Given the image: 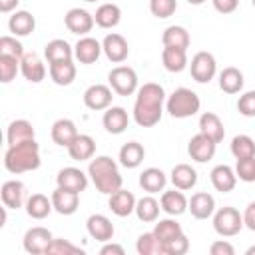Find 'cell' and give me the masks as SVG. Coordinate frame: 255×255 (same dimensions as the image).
I'll use <instances>...</instances> for the list:
<instances>
[{
	"mask_svg": "<svg viewBox=\"0 0 255 255\" xmlns=\"http://www.w3.org/2000/svg\"><path fill=\"white\" fill-rule=\"evenodd\" d=\"M167 177L159 167H147L139 173V185L147 193H159L165 189Z\"/></svg>",
	"mask_w": 255,
	"mask_h": 255,
	"instance_id": "cell-32",
	"label": "cell"
},
{
	"mask_svg": "<svg viewBox=\"0 0 255 255\" xmlns=\"http://www.w3.org/2000/svg\"><path fill=\"white\" fill-rule=\"evenodd\" d=\"M135 249H137L139 255H165V251H163V243L155 237L153 231H149V233H141V235L137 237Z\"/></svg>",
	"mask_w": 255,
	"mask_h": 255,
	"instance_id": "cell-41",
	"label": "cell"
},
{
	"mask_svg": "<svg viewBox=\"0 0 255 255\" xmlns=\"http://www.w3.org/2000/svg\"><path fill=\"white\" fill-rule=\"evenodd\" d=\"M199 108H201V100L189 88H177L165 100V110L169 112V116L171 118H179V120L195 116L199 112Z\"/></svg>",
	"mask_w": 255,
	"mask_h": 255,
	"instance_id": "cell-4",
	"label": "cell"
},
{
	"mask_svg": "<svg viewBox=\"0 0 255 255\" xmlns=\"http://www.w3.org/2000/svg\"><path fill=\"white\" fill-rule=\"evenodd\" d=\"M215 147H217V143L199 131L197 135H193V137L189 139V143H187V153H189V157H191L193 161L205 163V161L213 159Z\"/></svg>",
	"mask_w": 255,
	"mask_h": 255,
	"instance_id": "cell-12",
	"label": "cell"
},
{
	"mask_svg": "<svg viewBox=\"0 0 255 255\" xmlns=\"http://www.w3.org/2000/svg\"><path fill=\"white\" fill-rule=\"evenodd\" d=\"M84 2H98V0H84Z\"/></svg>",
	"mask_w": 255,
	"mask_h": 255,
	"instance_id": "cell-57",
	"label": "cell"
},
{
	"mask_svg": "<svg viewBox=\"0 0 255 255\" xmlns=\"http://www.w3.org/2000/svg\"><path fill=\"white\" fill-rule=\"evenodd\" d=\"M88 177L82 169L78 167H64L58 171L56 175V183L58 187H64V189H72L76 193H82L86 187H88Z\"/></svg>",
	"mask_w": 255,
	"mask_h": 255,
	"instance_id": "cell-14",
	"label": "cell"
},
{
	"mask_svg": "<svg viewBox=\"0 0 255 255\" xmlns=\"http://www.w3.org/2000/svg\"><path fill=\"white\" fill-rule=\"evenodd\" d=\"M203 2H207V0H187V4H191V6H201Z\"/></svg>",
	"mask_w": 255,
	"mask_h": 255,
	"instance_id": "cell-55",
	"label": "cell"
},
{
	"mask_svg": "<svg viewBox=\"0 0 255 255\" xmlns=\"http://www.w3.org/2000/svg\"><path fill=\"white\" fill-rule=\"evenodd\" d=\"M120 18H122V10L120 6L108 2V4H102L96 14H94V20H96V26L104 28V30H110V28H116L120 24Z\"/></svg>",
	"mask_w": 255,
	"mask_h": 255,
	"instance_id": "cell-34",
	"label": "cell"
},
{
	"mask_svg": "<svg viewBox=\"0 0 255 255\" xmlns=\"http://www.w3.org/2000/svg\"><path fill=\"white\" fill-rule=\"evenodd\" d=\"M209 253H211V255H233L235 249H233V245H231L229 241L217 239V241H213V243L209 245Z\"/></svg>",
	"mask_w": 255,
	"mask_h": 255,
	"instance_id": "cell-50",
	"label": "cell"
},
{
	"mask_svg": "<svg viewBox=\"0 0 255 255\" xmlns=\"http://www.w3.org/2000/svg\"><path fill=\"white\" fill-rule=\"evenodd\" d=\"M171 183H173V187H177L181 191L193 189L197 183V171L189 163H177L171 169Z\"/></svg>",
	"mask_w": 255,
	"mask_h": 255,
	"instance_id": "cell-31",
	"label": "cell"
},
{
	"mask_svg": "<svg viewBox=\"0 0 255 255\" xmlns=\"http://www.w3.org/2000/svg\"><path fill=\"white\" fill-rule=\"evenodd\" d=\"M100 255H124V247L118 245V243H112V241H106L100 249Z\"/></svg>",
	"mask_w": 255,
	"mask_h": 255,
	"instance_id": "cell-53",
	"label": "cell"
},
{
	"mask_svg": "<svg viewBox=\"0 0 255 255\" xmlns=\"http://www.w3.org/2000/svg\"><path fill=\"white\" fill-rule=\"evenodd\" d=\"M245 255H255V245H251V247H247V251H245Z\"/></svg>",
	"mask_w": 255,
	"mask_h": 255,
	"instance_id": "cell-56",
	"label": "cell"
},
{
	"mask_svg": "<svg viewBox=\"0 0 255 255\" xmlns=\"http://www.w3.org/2000/svg\"><path fill=\"white\" fill-rule=\"evenodd\" d=\"M159 203H161V209H163L167 215L177 217V215H181V213L187 211V203H189V199L183 195L181 189L175 187V189H171V191H163Z\"/></svg>",
	"mask_w": 255,
	"mask_h": 255,
	"instance_id": "cell-25",
	"label": "cell"
},
{
	"mask_svg": "<svg viewBox=\"0 0 255 255\" xmlns=\"http://www.w3.org/2000/svg\"><path fill=\"white\" fill-rule=\"evenodd\" d=\"M161 62L167 72H183L187 68V50L181 48H163Z\"/></svg>",
	"mask_w": 255,
	"mask_h": 255,
	"instance_id": "cell-38",
	"label": "cell"
},
{
	"mask_svg": "<svg viewBox=\"0 0 255 255\" xmlns=\"http://www.w3.org/2000/svg\"><path fill=\"white\" fill-rule=\"evenodd\" d=\"M108 197H110V199H108V207L112 209L114 215H118V217H128V215H131V213L135 211L137 199H135V195H133L131 191L120 187L118 191H114V193L108 195Z\"/></svg>",
	"mask_w": 255,
	"mask_h": 255,
	"instance_id": "cell-13",
	"label": "cell"
},
{
	"mask_svg": "<svg viewBox=\"0 0 255 255\" xmlns=\"http://www.w3.org/2000/svg\"><path fill=\"white\" fill-rule=\"evenodd\" d=\"M86 229H88L92 239L102 241V243L112 241V237H114V223L106 215H102V213L90 215L88 221H86Z\"/></svg>",
	"mask_w": 255,
	"mask_h": 255,
	"instance_id": "cell-17",
	"label": "cell"
},
{
	"mask_svg": "<svg viewBox=\"0 0 255 255\" xmlns=\"http://www.w3.org/2000/svg\"><path fill=\"white\" fill-rule=\"evenodd\" d=\"M237 110L245 118H255V90H249L239 96L237 100Z\"/></svg>",
	"mask_w": 255,
	"mask_h": 255,
	"instance_id": "cell-48",
	"label": "cell"
},
{
	"mask_svg": "<svg viewBox=\"0 0 255 255\" xmlns=\"http://www.w3.org/2000/svg\"><path fill=\"white\" fill-rule=\"evenodd\" d=\"M143 157H145V149H143V145L137 143V141H128V143H124V145L120 147V153H118L120 163H122L124 167H128V169L139 167L141 161H143Z\"/></svg>",
	"mask_w": 255,
	"mask_h": 255,
	"instance_id": "cell-29",
	"label": "cell"
},
{
	"mask_svg": "<svg viewBox=\"0 0 255 255\" xmlns=\"http://www.w3.org/2000/svg\"><path fill=\"white\" fill-rule=\"evenodd\" d=\"M112 88L106 84H92L86 92H84V104L88 110L100 112V110H108L112 106Z\"/></svg>",
	"mask_w": 255,
	"mask_h": 255,
	"instance_id": "cell-10",
	"label": "cell"
},
{
	"mask_svg": "<svg viewBox=\"0 0 255 255\" xmlns=\"http://www.w3.org/2000/svg\"><path fill=\"white\" fill-rule=\"evenodd\" d=\"M102 50L106 54V58L114 64H122L128 56H129V46H128V40L122 36V34H108L104 40H102Z\"/></svg>",
	"mask_w": 255,
	"mask_h": 255,
	"instance_id": "cell-11",
	"label": "cell"
},
{
	"mask_svg": "<svg viewBox=\"0 0 255 255\" xmlns=\"http://www.w3.org/2000/svg\"><path fill=\"white\" fill-rule=\"evenodd\" d=\"M189 72H191V78L195 82H199V84L211 82L213 76H215V72H217V62H215L213 54H209V52H197L191 58Z\"/></svg>",
	"mask_w": 255,
	"mask_h": 255,
	"instance_id": "cell-7",
	"label": "cell"
},
{
	"mask_svg": "<svg viewBox=\"0 0 255 255\" xmlns=\"http://www.w3.org/2000/svg\"><path fill=\"white\" fill-rule=\"evenodd\" d=\"M243 225L251 231H255V201H251L243 211Z\"/></svg>",
	"mask_w": 255,
	"mask_h": 255,
	"instance_id": "cell-52",
	"label": "cell"
},
{
	"mask_svg": "<svg viewBox=\"0 0 255 255\" xmlns=\"http://www.w3.org/2000/svg\"><path fill=\"white\" fill-rule=\"evenodd\" d=\"M54 209L52 205V197L48 199L44 193H32L26 201V213L32 219H44L50 215V211Z\"/></svg>",
	"mask_w": 255,
	"mask_h": 255,
	"instance_id": "cell-37",
	"label": "cell"
},
{
	"mask_svg": "<svg viewBox=\"0 0 255 255\" xmlns=\"http://www.w3.org/2000/svg\"><path fill=\"white\" fill-rule=\"evenodd\" d=\"M163 249H165V255H183L189 249V239H187L185 233H181L175 239H171L169 243H165Z\"/></svg>",
	"mask_w": 255,
	"mask_h": 255,
	"instance_id": "cell-49",
	"label": "cell"
},
{
	"mask_svg": "<svg viewBox=\"0 0 255 255\" xmlns=\"http://www.w3.org/2000/svg\"><path fill=\"white\" fill-rule=\"evenodd\" d=\"M161 42H163V48H181V50H187L189 48V32L183 28V26H167L161 34Z\"/></svg>",
	"mask_w": 255,
	"mask_h": 255,
	"instance_id": "cell-35",
	"label": "cell"
},
{
	"mask_svg": "<svg viewBox=\"0 0 255 255\" xmlns=\"http://www.w3.org/2000/svg\"><path fill=\"white\" fill-rule=\"evenodd\" d=\"M54 241V235L50 229L42 227V225H36V227H30L26 233H24V249L32 255H42V253H48V247L50 243Z\"/></svg>",
	"mask_w": 255,
	"mask_h": 255,
	"instance_id": "cell-8",
	"label": "cell"
},
{
	"mask_svg": "<svg viewBox=\"0 0 255 255\" xmlns=\"http://www.w3.org/2000/svg\"><path fill=\"white\" fill-rule=\"evenodd\" d=\"M153 233H155V237L163 243V247H165V243H169L171 239H175L177 235H181L183 233V229H181V225L175 221V219H159L157 223H155V227H153ZM165 251V249H163Z\"/></svg>",
	"mask_w": 255,
	"mask_h": 255,
	"instance_id": "cell-40",
	"label": "cell"
},
{
	"mask_svg": "<svg viewBox=\"0 0 255 255\" xmlns=\"http://www.w3.org/2000/svg\"><path fill=\"white\" fill-rule=\"evenodd\" d=\"M199 131H201L203 135H207L209 139H213L215 143L223 141V137H225L223 122H221V118H219L217 114H213V112H203V114L199 116Z\"/></svg>",
	"mask_w": 255,
	"mask_h": 255,
	"instance_id": "cell-23",
	"label": "cell"
},
{
	"mask_svg": "<svg viewBox=\"0 0 255 255\" xmlns=\"http://www.w3.org/2000/svg\"><path fill=\"white\" fill-rule=\"evenodd\" d=\"M187 209L191 211V215L195 219H207L215 213V199L207 191H197V193L191 195V199L187 203Z\"/></svg>",
	"mask_w": 255,
	"mask_h": 255,
	"instance_id": "cell-22",
	"label": "cell"
},
{
	"mask_svg": "<svg viewBox=\"0 0 255 255\" xmlns=\"http://www.w3.org/2000/svg\"><path fill=\"white\" fill-rule=\"evenodd\" d=\"M231 153L235 159H243V157H253L255 155V141L241 133V135H235L231 139Z\"/></svg>",
	"mask_w": 255,
	"mask_h": 255,
	"instance_id": "cell-42",
	"label": "cell"
},
{
	"mask_svg": "<svg viewBox=\"0 0 255 255\" xmlns=\"http://www.w3.org/2000/svg\"><path fill=\"white\" fill-rule=\"evenodd\" d=\"M42 163L40 159V145L36 143V139H28L24 143L18 145H8L6 153H4V167L10 173H26V171H34L38 169Z\"/></svg>",
	"mask_w": 255,
	"mask_h": 255,
	"instance_id": "cell-2",
	"label": "cell"
},
{
	"mask_svg": "<svg viewBox=\"0 0 255 255\" xmlns=\"http://www.w3.org/2000/svg\"><path fill=\"white\" fill-rule=\"evenodd\" d=\"M18 72H20V58L0 54V82L10 84Z\"/></svg>",
	"mask_w": 255,
	"mask_h": 255,
	"instance_id": "cell-43",
	"label": "cell"
},
{
	"mask_svg": "<svg viewBox=\"0 0 255 255\" xmlns=\"http://www.w3.org/2000/svg\"><path fill=\"white\" fill-rule=\"evenodd\" d=\"M108 84L118 96H131L137 92V74L129 66H116L108 74Z\"/></svg>",
	"mask_w": 255,
	"mask_h": 255,
	"instance_id": "cell-5",
	"label": "cell"
},
{
	"mask_svg": "<svg viewBox=\"0 0 255 255\" xmlns=\"http://www.w3.org/2000/svg\"><path fill=\"white\" fill-rule=\"evenodd\" d=\"M251 4H253V8H255V0H251Z\"/></svg>",
	"mask_w": 255,
	"mask_h": 255,
	"instance_id": "cell-58",
	"label": "cell"
},
{
	"mask_svg": "<svg viewBox=\"0 0 255 255\" xmlns=\"http://www.w3.org/2000/svg\"><path fill=\"white\" fill-rule=\"evenodd\" d=\"M20 72L32 84H38V82H42L46 78V66H44L42 58L38 54H34V52H28V54L22 56V60H20Z\"/></svg>",
	"mask_w": 255,
	"mask_h": 255,
	"instance_id": "cell-19",
	"label": "cell"
},
{
	"mask_svg": "<svg viewBox=\"0 0 255 255\" xmlns=\"http://www.w3.org/2000/svg\"><path fill=\"white\" fill-rule=\"evenodd\" d=\"M48 253L50 255H84V249L74 245L68 239H54L48 247Z\"/></svg>",
	"mask_w": 255,
	"mask_h": 255,
	"instance_id": "cell-46",
	"label": "cell"
},
{
	"mask_svg": "<svg viewBox=\"0 0 255 255\" xmlns=\"http://www.w3.org/2000/svg\"><path fill=\"white\" fill-rule=\"evenodd\" d=\"M165 104V90L155 84L147 82L141 88H137L135 104H133V120L141 128H151L161 120Z\"/></svg>",
	"mask_w": 255,
	"mask_h": 255,
	"instance_id": "cell-1",
	"label": "cell"
},
{
	"mask_svg": "<svg viewBox=\"0 0 255 255\" xmlns=\"http://www.w3.org/2000/svg\"><path fill=\"white\" fill-rule=\"evenodd\" d=\"M0 54H4V56H16V58L22 60V56L26 52H24V46L18 40V36H2L0 38Z\"/></svg>",
	"mask_w": 255,
	"mask_h": 255,
	"instance_id": "cell-47",
	"label": "cell"
},
{
	"mask_svg": "<svg viewBox=\"0 0 255 255\" xmlns=\"http://www.w3.org/2000/svg\"><path fill=\"white\" fill-rule=\"evenodd\" d=\"M243 227V215L235 207H221L213 213V229L221 237H233Z\"/></svg>",
	"mask_w": 255,
	"mask_h": 255,
	"instance_id": "cell-6",
	"label": "cell"
},
{
	"mask_svg": "<svg viewBox=\"0 0 255 255\" xmlns=\"http://www.w3.org/2000/svg\"><path fill=\"white\" fill-rule=\"evenodd\" d=\"M102 124H104V129L112 135H120L122 131H126L128 124H129V116L128 112L122 108V106H110L106 112H104V118H102Z\"/></svg>",
	"mask_w": 255,
	"mask_h": 255,
	"instance_id": "cell-15",
	"label": "cell"
},
{
	"mask_svg": "<svg viewBox=\"0 0 255 255\" xmlns=\"http://www.w3.org/2000/svg\"><path fill=\"white\" fill-rule=\"evenodd\" d=\"M8 28H10L12 36H18V38L30 36L34 32V28H36V18L26 10H18V12H14L10 16Z\"/></svg>",
	"mask_w": 255,
	"mask_h": 255,
	"instance_id": "cell-27",
	"label": "cell"
},
{
	"mask_svg": "<svg viewBox=\"0 0 255 255\" xmlns=\"http://www.w3.org/2000/svg\"><path fill=\"white\" fill-rule=\"evenodd\" d=\"M209 179H211V185L221 191V193H229L233 191L235 183H237V175H235V169H231L229 165L221 163V165H215L209 173Z\"/></svg>",
	"mask_w": 255,
	"mask_h": 255,
	"instance_id": "cell-24",
	"label": "cell"
},
{
	"mask_svg": "<svg viewBox=\"0 0 255 255\" xmlns=\"http://www.w3.org/2000/svg\"><path fill=\"white\" fill-rule=\"evenodd\" d=\"M20 4V0H0V12L8 14L12 10H16V6Z\"/></svg>",
	"mask_w": 255,
	"mask_h": 255,
	"instance_id": "cell-54",
	"label": "cell"
},
{
	"mask_svg": "<svg viewBox=\"0 0 255 255\" xmlns=\"http://www.w3.org/2000/svg\"><path fill=\"white\" fill-rule=\"evenodd\" d=\"M243 72L235 66H227L219 72V88L225 94H239L243 90Z\"/></svg>",
	"mask_w": 255,
	"mask_h": 255,
	"instance_id": "cell-33",
	"label": "cell"
},
{
	"mask_svg": "<svg viewBox=\"0 0 255 255\" xmlns=\"http://www.w3.org/2000/svg\"><path fill=\"white\" fill-rule=\"evenodd\" d=\"M102 52H104L102 44L96 38H90V36H82L74 46V58L80 64H94L100 58Z\"/></svg>",
	"mask_w": 255,
	"mask_h": 255,
	"instance_id": "cell-18",
	"label": "cell"
},
{
	"mask_svg": "<svg viewBox=\"0 0 255 255\" xmlns=\"http://www.w3.org/2000/svg\"><path fill=\"white\" fill-rule=\"evenodd\" d=\"M88 175L96 189L104 195H112L122 187V175L118 169V163L108 155H98L88 165Z\"/></svg>",
	"mask_w": 255,
	"mask_h": 255,
	"instance_id": "cell-3",
	"label": "cell"
},
{
	"mask_svg": "<svg viewBox=\"0 0 255 255\" xmlns=\"http://www.w3.org/2000/svg\"><path fill=\"white\" fill-rule=\"evenodd\" d=\"M68 153L74 161H86V159H92L94 153H96V141L92 135H86V133H80L68 147Z\"/></svg>",
	"mask_w": 255,
	"mask_h": 255,
	"instance_id": "cell-26",
	"label": "cell"
},
{
	"mask_svg": "<svg viewBox=\"0 0 255 255\" xmlns=\"http://www.w3.org/2000/svg\"><path fill=\"white\" fill-rule=\"evenodd\" d=\"M211 2H213V8L219 14H231L239 6V0H211Z\"/></svg>",
	"mask_w": 255,
	"mask_h": 255,
	"instance_id": "cell-51",
	"label": "cell"
},
{
	"mask_svg": "<svg viewBox=\"0 0 255 255\" xmlns=\"http://www.w3.org/2000/svg\"><path fill=\"white\" fill-rule=\"evenodd\" d=\"M64 24H66L68 32H72L76 36H86L88 32H92L96 20H94V16L88 10H84V8H72L64 16Z\"/></svg>",
	"mask_w": 255,
	"mask_h": 255,
	"instance_id": "cell-9",
	"label": "cell"
},
{
	"mask_svg": "<svg viewBox=\"0 0 255 255\" xmlns=\"http://www.w3.org/2000/svg\"><path fill=\"white\" fill-rule=\"evenodd\" d=\"M175 10H177V0H149V12L159 20L173 16Z\"/></svg>",
	"mask_w": 255,
	"mask_h": 255,
	"instance_id": "cell-44",
	"label": "cell"
},
{
	"mask_svg": "<svg viewBox=\"0 0 255 255\" xmlns=\"http://www.w3.org/2000/svg\"><path fill=\"white\" fill-rule=\"evenodd\" d=\"M52 205L60 215H72L78 211L80 205V193L64 187H56L52 193Z\"/></svg>",
	"mask_w": 255,
	"mask_h": 255,
	"instance_id": "cell-16",
	"label": "cell"
},
{
	"mask_svg": "<svg viewBox=\"0 0 255 255\" xmlns=\"http://www.w3.org/2000/svg\"><path fill=\"white\" fill-rule=\"evenodd\" d=\"M2 203L8 207V209H20L28 199H26V185L18 179H10L2 185Z\"/></svg>",
	"mask_w": 255,
	"mask_h": 255,
	"instance_id": "cell-21",
	"label": "cell"
},
{
	"mask_svg": "<svg viewBox=\"0 0 255 255\" xmlns=\"http://www.w3.org/2000/svg\"><path fill=\"white\" fill-rule=\"evenodd\" d=\"M44 58L48 60V64L52 62H62V60H72L74 58V48L62 40V38H56V40H50L44 48Z\"/></svg>",
	"mask_w": 255,
	"mask_h": 255,
	"instance_id": "cell-36",
	"label": "cell"
},
{
	"mask_svg": "<svg viewBox=\"0 0 255 255\" xmlns=\"http://www.w3.org/2000/svg\"><path fill=\"white\" fill-rule=\"evenodd\" d=\"M34 135H36L34 126L28 120H14L8 126L6 141H8V145H18V143H24L28 139H34Z\"/></svg>",
	"mask_w": 255,
	"mask_h": 255,
	"instance_id": "cell-28",
	"label": "cell"
},
{
	"mask_svg": "<svg viewBox=\"0 0 255 255\" xmlns=\"http://www.w3.org/2000/svg\"><path fill=\"white\" fill-rule=\"evenodd\" d=\"M159 209H161V203H159L155 197H151V195H145V197L137 199V203H135V215H137V219L143 221V223L157 221Z\"/></svg>",
	"mask_w": 255,
	"mask_h": 255,
	"instance_id": "cell-39",
	"label": "cell"
},
{
	"mask_svg": "<svg viewBox=\"0 0 255 255\" xmlns=\"http://www.w3.org/2000/svg\"><path fill=\"white\" fill-rule=\"evenodd\" d=\"M50 78L58 86H70L76 80V64L72 60H62V62H52L50 68Z\"/></svg>",
	"mask_w": 255,
	"mask_h": 255,
	"instance_id": "cell-30",
	"label": "cell"
},
{
	"mask_svg": "<svg viewBox=\"0 0 255 255\" xmlns=\"http://www.w3.org/2000/svg\"><path fill=\"white\" fill-rule=\"evenodd\" d=\"M50 135H52V141H54L56 145H60V147H68L80 133H78V128H76V124H74L72 120H68V118H60V120H56V122L52 124V131H50Z\"/></svg>",
	"mask_w": 255,
	"mask_h": 255,
	"instance_id": "cell-20",
	"label": "cell"
},
{
	"mask_svg": "<svg viewBox=\"0 0 255 255\" xmlns=\"http://www.w3.org/2000/svg\"><path fill=\"white\" fill-rule=\"evenodd\" d=\"M235 175H237V179H241L245 183H253L255 181V155L253 157L237 159V163H235Z\"/></svg>",
	"mask_w": 255,
	"mask_h": 255,
	"instance_id": "cell-45",
	"label": "cell"
}]
</instances>
